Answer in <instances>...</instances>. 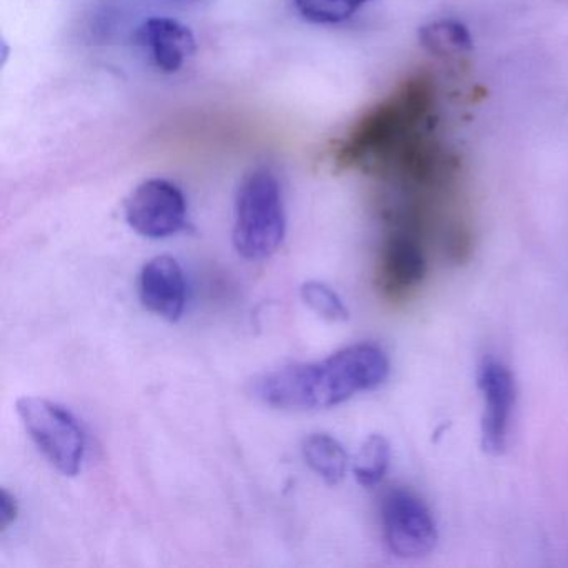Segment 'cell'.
<instances>
[{"instance_id":"cell-11","label":"cell","mask_w":568,"mask_h":568,"mask_svg":"<svg viewBox=\"0 0 568 568\" xmlns=\"http://www.w3.org/2000/svg\"><path fill=\"white\" fill-rule=\"evenodd\" d=\"M308 467L328 485H337L347 474L348 455L344 445L328 434L308 435L302 445Z\"/></svg>"},{"instance_id":"cell-2","label":"cell","mask_w":568,"mask_h":568,"mask_svg":"<svg viewBox=\"0 0 568 568\" xmlns=\"http://www.w3.org/2000/svg\"><path fill=\"white\" fill-rule=\"evenodd\" d=\"M435 99L437 92L430 75L422 72L405 79L335 142L332 162L341 169H361L374 174L395 151L430 129Z\"/></svg>"},{"instance_id":"cell-6","label":"cell","mask_w":568,"mask_h":568,"mask_svg":"<svg viewBox=\"0 0 568 568\" xmlns=\"http://www.w3.org/2000/svg\"><path fill=\"white\" fill-rule=\"evenodd\" d=\"M382 525L388 548L398 557H425L437 544V525L430 510L422 498L404 488L385 495Z\"/></svg>"},{"instance_id":"cell-3","label":"cell","mask_w":568,"mask_h":568,"mask_svg":"<svg viewBox=\"0 0 568 568\" xmlns=\"http://www.w3.org/2000/svg\"><path fill=\"white\" fill-rule=\"evenodd\" d=\"M285 229L287 219L278 179L268 169H252L235 194V251L247 261H264L281 247Z\"/></svg>"},{"instance_id":"cell-17","label":"cell","mask_w":568,"mask_h":568,"mask_svg":"<svg viewBox=\"0 0 568 568\" xmlns=\"http://www.w3.org/2000/svg\"><path fill=\"white\" fill-rule=\"evenodd\" d=\"M164 2H168V4H174V6H192V4H199L201 0H164Z\"/></svg>"},{"instance_id":"cell-13","label":"cell","mask_w":568,"mask_h":568,"mask_svg":"<svg viewBox=\"0 0 568 568\" xmlns=\"http://www.w3.org/2000/svg\"><path fill=\"white\" fill-rule=\"evenodd\" d=\"M305 21L317 26H335L354 18L372 0H292Z\"/></svg>"},{"instance_id":"cell-16","label":"cell","mask_w":568,"mask_h":568,"mask_svg":"<svg viewBox=\"0 0 568 568\" xmlns=\"http://www.w3.org/2000/svg\"><path fill=\"white\" fill-rule=\"evenodd\" d=\"M18 498L8 488H2L0 491V531L9 530V527L18 520Z\"/></svg>"},{"instance_id":"cell-8","label":"cell","mask_w":568,"mask_h":568,"mask_svg":"<svg viewBox=\"0 0 568 568\" xmlns=\"http://www.w3.org/2000/svg\"><path fill=\"white\" fill-rule=\"evenodd\" d=\"M478 385L485 400L481 438L490 454H501L508 440L511 412L515 405V381L507 367L498 361H485L478 375Z\"/></svg>"},{"instance_id":"cell-9","label":"cell","mask_w":568,"mask_h":568,"mask_svg":"<svg viewBox=\"0 0 568 568\" xmlns=\"http://www.w3.org/2000/svg\"><path fill=\"white\" fill-rule=\"evenodd\" d=\"M135 42L164 74L181 71L197 51L194 32L172 18H149L135 31Z\"/></svg>"},{"instance_id":"cell-1","label":"cell","mask_w":568,"mask_h":568,"mask_svg":"<svg viewBox=\"0 0 568 568\" xmlns=\"http://www.w3.org/2000/svg\"><path fill=\"white\" fill-rule=\"evenodd\" d=\"M388 372L390 364L384 351L358 344L321 362L268 372L255 381L254 394L262 404L281 410H321L374 390L387 381Z\"/></svg>"},{"instance_id":"cell-5","label":"cell","mask_w":568,"mask_h":568,"mask_svg":"<svg viewBox=\"0 0 568 568\" xmlns=\"http://www.w3.org/2000/svg\"><path fill=\"white\" fill-rule=\"evenodd\" d=\"M427 239L407 229L385 227L375 265V287L385 301H410L427 275Z\"/></svg>"},{"instance_id":"cell-15","label":"cell","mask_w":568,"mask_h":568,"mask_svg":"<svg viewBox=\"0 0 568 568\" xmlns=\"http://www.w3.org/2000/svg\"><path fill=\"white\" fill-rule=\"evenodd\" d=\"M301 297L305 305L325 321L345 322L348 318V308L345 307L344 301L324 282H305L301 287Z\"/></svg>"},{"instance_id":"cell-12","label":"cell","mask_w":568,"mask_h":568,"mask_svg":"<svg viewBox=\"0 0 568 568\" xmlns=\"http://www.w3.org/2000/svg\"><path fill=\"white\" fill-rule=\"evenodd\" d=\"M390 465V445L382 435H371L355 455L354 475L365 488H374L384 480Z\"/></svg>"},{"instance_id":"cell-7","label":"cell","mask_w":568,"mask_h":568,"mask_svg":"<svg viewBox=\"0 0 568 568\" xmlns=\"http://www.w3.org/2000/svg\"><path fill=\"white\" fill-rule=\"evenodd\" d=\"M124 212L132 231L142 237L165 239L185 227L187 201L171 181L149 179L129 195Z\"/></svg>"},{"instance_id":"cell-10","label":"cell","mask_w":568,"mask_h":568,"mask_svg":"<svg viewBox=\"0 0 568 568\" xmlns=\"http://www.w3.org/2000/svg\"><path fill=\"white\" fill-rule=\"evenodd\" d=\"M142 305L164 321L175 322L184 314L187 284L181 264L171 255H159L139 275Z\"/></svg>"},{"instance_id":"cell-14","label":"cell","mask_w":568,"mask_h":568,"mask_svg":"<svg viewBox=\"0 0 568 568\" xmlns=\"http://www.w3.org/2000/svg\"><path fill=\"white\" fill-rule=\"evenodd\" d=\"M420 41L432 54L452 55L470 51L471 39L467 29L455 21L432 22L420 31Z\"/></svg>"},{"instance_id":"cell-4","label":"cell","mask_w":568,"mask_h":568,"mask_svg":"<svg viewBox=\"0 0 568 568\" xmlns=\"http://www.w3.org/2000/svg\"><path fill=\"white\" fill-rule=\"evenodd\" d=\"M19 418L36 447L61 474L74 477L85 457V435L78 418L55 402L42 397H22Z\"/></svg>"}]
</instances>
